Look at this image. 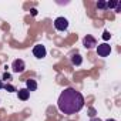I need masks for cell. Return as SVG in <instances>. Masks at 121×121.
I'll return each instance as SVG.
<instances>
[{"label":"cell","instance_id":"1","mask_svg":"<svg viewBox=\"0 0 121 121\" xmlns=\"http://www.w3.org/2000/svg\"><path fill=\"white\" fill-rule=\"evenodd\" d=\"M57 105H58V110L63 114L71 115V114L78 112L84 107V97L76 88L69 87L61 91V94L58 97V101H57Z\"/></svg>","mask_w":121,"mask_h":121},{"label":"cell","instance_id":"2","mask_svg":"<svg viewBox=\"0 0 121 121\" xmlns=\"http://www.w3.org/2000/svg\"><path fill=\"white\" fill-rule=\"evenodd\" d=\"M54 27H56V30H58V31H64V30H67V27H69V20L64 19V17H57V19L54 20Z\"/></svg>","mask_w":121,"mask_h":121},{"label":"cell","instance_id":"3","mask_svg":"<svg viewBox=\"0 0 121 121\" xmlns=\"http://www.w3.org/2000/svg\"><path fill=\"white\" fill-rule=\"evenodd\" d=\"M110 53H111V47L107 43H103V44L97 46V54L100 57H107V56H110Z\"/></svg>","mask_w":121,"mask_h":121},{"label":"cell","instance_id":"4","mask_svg":"<svg viewBox=\"0 0 121 121\" xmlns=\"http://www.w3.org/2000/svg\"><path fill=\"white\" fill-rule=\"evenodd\" d=\"M12 69H13V71H14V73H23V71H24V69H26V64H24L23 60L17 58V60H14V61H13Z\"/></svg>","mask_w":121,"mask_h":121},{"label":"cell","instance_id":"5","mask_svg":"<svg viewBox=\"0 0 121 121\" xmlns=\"http://www.w3.org/2000/svg\"><path fill=\"white\" fill-rule=\"evenodd\" d=\"M33 54H34V57H37V58H43V57H46V54H47L46 47L41 46V44L34 46V48H33Z\"/></svg>","mask_w":121,"mask_h":121},{"label":"cell","instance_id":"6","mask_svg":"<svg viewBox=\"0 0 121 121\" xmlns=\"http://www.w3.org/2000/svg\"><path fill=\"white\" fill-rule=\"evenodd\" d=\"M83 44H84V47H86V48H93L94 46H97V40H95L93 36L87 34V36L83 39Z\"/></svg>","mask_w":121,"mask_h":121},{"label":"cell","instance_id":"7","mask_svg":"<svg viewBox=\"0 0 121 121\" xmlns=\"http://www.w3.org/2000/svg\"><path fill=\"white\" fill-rule=\"evenodd\" d=\"M17 95H19V98H20V100L26 101V100H29V97H30V91H29L27 88H22V90H19V91H17Z\"/></svg>","mask_w":121,"mask_h":121},{"label":"cell","instance_id":"8","mask_svg":"<svg viewBox=\"0 0 121 121\" xmlns=\"http://www.w3.org/2000/svg\"><path fill=\"white\" fill-rule=\"evenodd\" d=\"M26 86H27V90H29V91H36V90H37V83H36V80L29 78V80L26 81Z\"/></svg>","mask_w":121,"mask_h":121},{"label":"cell","instance_id":"9","mask_svg":"<svg viewBox=\"0 0 121 121\" xmlns=\"http://www.w3.org/2000/svg\"><path fill=\"white\" fill-rule=\"evenodd\" d=\"M71 63H73L74 66H80V64L83 63V58H81V56H80V54H74V56L71 57Z\"/></svg>","mask_w":121,"mask_h":121},{"label":"cell","instance_id":"10","mask_svg":"<svg viewBox=\"0 0 121 121\" xmlns=\"http://www.w3.org/2000/svg\"><path fill=\"white\" fill-rule=\"evenodd\" d=\"M97 7L101 9V10H103V9H107V3H105V2H98V3H97Z\"/></svg>","mask_w":121,"mask_h":121},{"label":"cell","instance_id":"11","mask_svg":"<svg viewBox=\"0 0 121 121\" xmlns=\"http://www.w3.org/2000/svg\"><path fill=\"white\" fill-rule=\"evenodd\" d=\"M117 4H118V2H108L107 3V7H111L112 9V7H117Z\"/></svg>","mask_w":121,"mask_h":121},{"label":"cell","instance_id":"12","mask_svg":"<svg viewBox=\"0 0 121 121\" xmlns=\"http://www.w3.org/2000/svg\"><path fill=\"white\" fill-rule=\"evenodd\" d=\"M4 88H6L7 91H16V88H14L13 86H9V84H6V86H4Z\"/></svg>","mask_w":121,"mask_h":121},{"label":"cell","instance_id":"13","mask_svg":"<svg viewBox=\"0 0 121 121\" xmlns=\"http://www.w3.org/2000/svg\"><path fill=\"white\" fill-rule=\"evenodd\" d=\"M103 39H104V40H108V39H110V33H108L107 30L103 33Z\"/></svg>","mask_w":121,"mask_h":121},{"label":"cell","instance_id":"14","mask_svg":"<svg viewBox=\"0 0 121 121\" xmlns=\"http://www.w3.org/2000/svg\"><path fill=\"white\" fill-rule=\"evenodd\" d=\"M12 78V76L9 74V73H4V76H3V80H10Z\"/></svg>","mask_w":121,"mask_h":121},{"label":"cell","instance_id":"15","mask_svg":"<svg viewBox=\"0 0 121 121\" xmlns=\"http://www.w3.org/2000/svg\"><path fill=\"white\" fill-rule=\"evenodd\" d=\"M31 14L36 16V14H37V10H36V9H31Z\"/></svg>","mask_w":121,"mask_h":121},{"label":"cell","instance_id":"16","mask_svg":"<svg viewBox=\"0 0 121 121\" xmlns=\"http://www.w3.org/2000/svg\"><path fill=\"white\" fill-rule=\"evenodd\" d=\"M91 121H101L100 118H94V120H91Z\"/></svg>","mask_w":121,"mask_h":121},{"label":"cell","instance_id":"17","mask_svg":"<svg viewBox=\"0 0 121 121\" xmlns=\"http://www.w3.org/2000/svg\"><path fill=\"white\" fill-rule=\"evenodd\" d=\"M2 87H3V84H2V81H0V88H2Z\"/></svg>","mask_w":121,"mask_h":121},{"label":"cell","instance_id":"18","mask_svg":"<svg viewBox=\"0 0 121 121\" xmlns=\"http://www.w3.org/2000/svg\"><path fill=\"white\" fill-rule=\"evenodd\" d=\"M107 121H115V120H107Z\"/></svg>","mask_w":121,"mask_h":121}]
</instances>
